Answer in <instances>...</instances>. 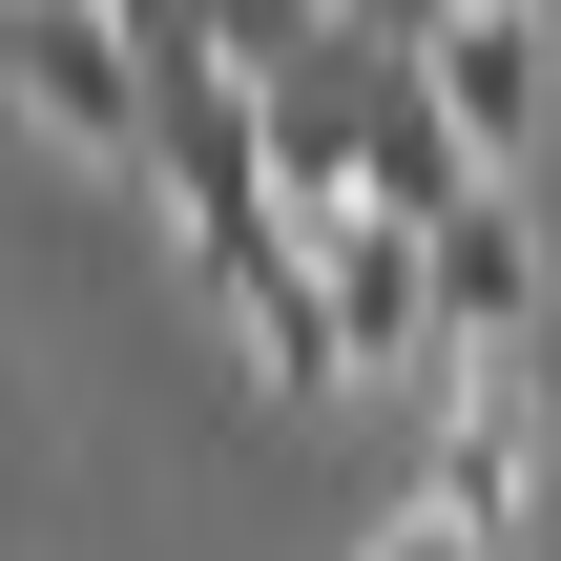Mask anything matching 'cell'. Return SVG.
Wrapping results in <instances>:
<instances>
[{
	"label": "cell",
	"mask_w": 561,
	"mask_h": 561,
	"mask_svg": "<svg viewBox=\"0 0 561 561\" xmlns=\"http://www.w3.org/2000/svg\"><path fill=\"white\" fill-rule=\"evenodd\" d=\"M354 561H500V541H479V520H458V500L416 479V500H396V520H375V541H354Z\"/></svg>",
	"instance_id": "cell-6"
},
{
	"label": "cell",
	"mask_w": 561,
	"mask_h": 561,
	"mask_svg": "<svg viewBox=\"0 0 561 561\" xmlns=\"http://www.w3.org/2000/svg\"><path fill=\"white\" fill-rule=\"evenodd\" d=\"M416 62H437V104H458V146H479V167H520V146H541V83H561L541 0H437V21H416Z\"/></svg>",
	"instance_id": "cell-4"
},
{
	"label": "cell",
	"mask_w": 561,
	"mask_h": 561,
	"mask_svg": "<svg viewBox=\"0 0 561 561\" xmlns=\"http://www.w3.org/2000/svg\"><path fill=\"white\" fill-rule=\"evenodd\" d=\"M500 333H541V208H520V167H479L437 208V354H500Z\"/></svg>",
	"instance_id": "cell-5"
},
{
	"label": "cell",
	"mask_w": 561,
	"mask_h": 561,
	"mask_svg": "<svg viewBox=\"0 0 561 561\" xmlns=\"http://www.w3.org/2000/svg\"><path fill=\"white\" fill-rule=\"evenodd\" d=\"M208 312H229L250 396H291V416H333V396H354V333H333V271H312V229H250V250L208 271Z\"/></svg>",
	"instance_id": "cell-2"
},
{
	"label": "cell",
	"mask_w": 561,
	"mask_h": 561,
	"mask_svg": "<svg viewBox=\"0 0 561 561\" xmlns=\"http://www.w3.org/2000/svg\"><path fill=\"white\" fill-rule=\"evenodd\" d=\"M125 42H146V83H187V62H229V42H208V0H125Z\"/></svg>",
	"instance_id": "cell-7"
},
{
	"label": "cell",
	"mask_w": 561,
	"mask_h": 561,
	"mask_svg": "<svg viewBox=\"0 0 561 561\" xmlns=\"http://www.w3.org/2000/svg\"><path fill=\"white\" fill-rule=\"evenodd\" d=\"M0 83L42 104V146H83V167H146V125H167V83H146V42H125V0H0Z\"/></svg>",
	"instance_id": "cell-1"
},
{
	"label": "cell",
	"mask_w": 561,
	"mask_h": 561,
	"mask_svg": "<svg viewBox=\"0 0 561 561\" xmlns=\"http://www.w3.org/2000/svg\"><path fill=\"white\" fill-rule=\"evenodd\" d=\"M354 21H437V0H354Z\"/></svg>",
	"instance_id": "cell-8"
},
{
	"label": "cell",
	"mask_w": 561,
	"mask_h": 561,
	"mask_svg": "<svg viewBox=\"0 0 561 561\" xmlns=\"http://www.w3.org/2000/svg\"><path fill=\"white\" fill-rule=\"evenodd\" d=\"M437 500H458L479 541L541 500V375H520V333H500V354H437Z\"/></svg>",
	"instance_id": "cell-3"
}]
</instances>
